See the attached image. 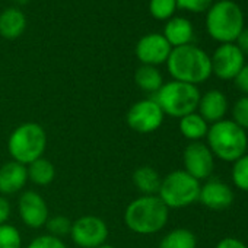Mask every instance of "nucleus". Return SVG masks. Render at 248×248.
<instances>
[{
	"instance_id": "f257e3e1",
	"label": "nucleus",
	"mask_w": 248,
	"mask_h": 248,
	"mask_svg": "<svg viewBox=\"0 0 248 248\" xmlns=\"http://www.w3.org/2000/svg\"><path fill=\"white\" fill-rule=\"evenodd\" d=\"M167 67L174 80L196 86L206 82L212 75L210 56L194 44L172 48Z\"/></svg>"
},
{
	"instance_id": "f03ea898",
	"label": "nucleus",
	"mask_w": 248,
	"mask_h": 248,
	"mask_svg": "<svg viewBox=\"0 0 248 248\" xmlns=\"http://www.w3.org/2000/svg\"><path fill=\"white\" fill-rule=\"evenodd\" d=\"M170 209L158 196H140L124 210V223L139 235H152L165 228Z\"/></svg>"
},
{
	"instance_id": "7ed1b4c3",
	"label": "nucleus",
	"mask_w": 248,
	"mask_h": 248,
	"mask_svg": "<svg viewBox=\"0 0 248 248\" xmlns=\"http://www.w3.org/2000/svg\"><path fill=\"white\" fill-rule=\"evenodd\" d=\"M207 148L213 156L225 162H235L247 154L248 136L244 129L232 120H220L213 123L206 135Z\"/></svg>"
},
{
	"instance_id": "20e7f679",
	"label": "nucleus",
	"mask_w": 248,
	"mask_h": 248,
	"mask_svg": "<svg viewBox=\"0 0 248 248\" xmlns=\"http://www.w3.org/2000/svg\"><path fill=\"white\" fill-rule=\"evenodd\" d=\"M207 34L217 43H235L244 30V14L232 0H219L207 9Z\"/></svg>"
},
{
	"instance_id": "39448f33",
	"label": "nucleus",
	"mask_w": 248,
	"mask_h": 248,
	"mask_svg": "<svg viewBox=\"0 0 248 248\" xmlns=\"http://www.w3.org/2000/svg\"><path fill=\"white\" fill-rule=\"evenodd\" d=\"M47 148V133L38 123H24L18 126L9 136L8 151L12 161L22 165H30L31 162L43 158Z\"/></svg>"
},
{
	"instance_id": "423d86ee",
	"label": "nucleus",
	"mask_w": 248,
	"mask_h": 248,
	"mask_svg": "<svg viewBox=\"0 0 248 248\" xmlns=\"http://www.w3.org/2000/svg\"><path fill=\"white\" fill-rule=\"evenodd\" d=\"M200 96V91L196 85L171 80L162 85L154 99L158 102L165 115L181 118L196 112Z\"/></svg>"
},
{
	"instance_id": "0eeeda50",
	"label": "nucleus",
	"mask_w": 248,
	"mask_h": 248,
	"mask_svg": "<svg viewBox=\"0 0 248 248\" xmlns=\"http://www.w3.org/2000/svg\"><path fill=\"white\" fill-rule=\"evenodd\" d=\"M200 187L199 180L184 170H177L162 178L158 197L168 209H181L199 202Z\"/></svg>"
},
{
	"instance_id": "6e6552de",
	"label": "nucleus",
	"mask_w": 248,
	"mask_h": 248,
	"mask_svg": "<svg viewBox=\"0 0 248 248\" xmlns=\"http://www.w3.org/2000/svg\"><path fill=\"white\" fill-rule=\"evenodd\" d=\"M165 114L154 98L140 99L135 102L126 114L127 126L133 132L140 135H149L156 132L162 126Z\"/></svg>"
},
{
	"instance_id": "1a4fd4ad",
	"label": "nucleus",
	"mask_w": 248,
	"mask_h": 248,
	"mask_svg": "<svg viewBox=\"0 0 248 248\" xmlns=\"http://www.w3.org/2000/svg\"><path fill=\"white\" fill-rule=\"evenodd\" d=\"M108 232V226L101 217L86 215L72 223L70 236L80 248H98L107 244Z\"/></svg>"
},
{
	"instance_id": "9d476101",
	"label": "nucleus",
	"mask_w": 248,
	"mask_h": 248,
	"mask_svg": "<svg viewBox=\"0 0 248 248\" xmlns=\"http://www.w3.org/2000/svg\"><path fill=\"white\" fill-rule=\"evenodd\" d=\"M244 60L245 56L236 47V44H220L210 57L212 73L222 80L235 79V76L244 67Z\"/></svg>"
},
{
	"instance_id": "9b49d317",
	"label": "nucleus",
	"mask_w": 248,
	"mask_h": 248,
	"mask_svg": "<svg viewBox=\"0 0 248 248\" xmlns=\"http://www.w3.org/2000/svg\"><path fill=\"white\" fill-rule=\"evenodd\" d=\"M184 171L196 180H206L215 168V156L206 143L191 142L186 146L183 154Z\"/></svg>"
},
{
	"instance_id": "f8f14e48",
	"label": "nucleus",
	"mask_w": 248,
	"mask_h": 248,
	"mask_svg": "<svg viewBox=\"0 0 248 248\" xmlns=\"http://www.w3.org/2000/svg\"><path fill=\"white\" fill-rule=\"evenodd\" d=\"M172 51V47L170 43L165 40L162 34L158 32H151L143 35L135 48L136 57L142 64L146 66H159L167 63L170 54Z\"/></svg>"
},
{
	"instance_id": "ddd939ff",
	"label": "nucleus",
	"mask_w": 248,
	"mask_h": 248,
	"mask_svg": "<svg viewBox=\"0 0 248 248\" xmlns=\"http://www.w3.org/2000/svg\"><path fill=\"white\" fill-rule=\"evenodd\" d=\"M18 210L22 222L28 228H43L48 220V206L44 197L34 190H28L21 194L18 202Z\"/></svg>"
},
{
	"instance_id": "4468645a",
	"label": "nucleus",
	"mask_w": 248,
	"mask_h": 248,
	"mask_svg": "<svg viewBox=\"0 0 248 248\" xmlns=\"http://www.w3.org/2000/svg\"><path fill=\"white\" fill-rule=\"evenodd\" d=\"M199 202L212 210H225L233 202V191L228 184L210 180L200 187Z\"/></svg>"
},
{
	"instance_id": "2eb2a0df",
	"label": "nucleus",
	"mask_w": 248,
	"mask_h": 248,
	"mask_svg": "<svg viewBox=\"0 0 248 248\" xmlns=\"http://www.w3.org/2000/svg\"><path fill=\"white\" fill-rule=\"evenodd\" d=\"M28 183V171L27 167L11 161L2 165L0 168V194L9 196L19 193Z\"/></svg>"
},
{
	"instance_id": "dca6fc26",
	"label": "nucleus",
	"mask_w": 248,
	"mask_h": 248,
	"mask_svg": "<svg viewBox=\"0 0 248 248\" xmlns=\"http://www.w3.org/2000/svg\"><path fill=\"white\" fill-rule=\"evenodd\" d=\"M197 109L207 124H213L220 120H225V115L228 112V99L223 92L212 89L200 96Z\"/></svg>"
},
{
	"instance_id": "f3484780",
	"label": "nucleus",
	"mask_w": 248,
	"mask_h": 248,
	"mask_svg": "<svg viewBox=\"0 0 248 248\" xmlns=\"http://www.w3.org/2000/svg\"><path fill=\"white\" fill-rule=\"evenodd\" d=\"M162 35L172 48H177L191 44L194 37V28L188 19L181 16H172L171 19L167 21Z\"/></svg>"
},
{
	"instance_id": "a211bd4d",
	"label": "nucleus",
	"mask_w": 248,
	"mask_h": 248,
	"mask_svg": "<svg viewBox=\"0 0 248 248\" xmlns=\"http://www.w3.org/2000/svg\"><path fill=\"white\" fill-rule=\"evenodd\" d=\"M27 30V16L19 8H8L0 14V35L6 40L19 38Z\"/></svg>"
},
{
	"instance_id": "6ab92c4d",
	"label": "nucleus",
	"mask_w": 248,
	"mask_h": 248,
	"mask_svg": "<svg viewBox=\"0 0 248 248\" xmlns=\"http://www.w3.org/2000/svg\"><path fill=\"white\" fill-rule=\"evenodd\" d=\"M133 184L138 191L142 193V196H158L162 184V177L155 168L149 165H142L133 172Z\"/></svg>"
},
{
	"instance_id": "aec40b11",
	"label": "nucleus",
	"mask_w": 248,
	"mask_h": 248,
	"mask_svg": "<svg viewBox=\"0 0 248 248\" xmlns=\"http://www.w3.org/2000/svg\"><path fill=\"white\" fill-rule=\"evenodd\" d=\"M178 126L181 135L191 142H199L200 139L206 138L209 130V124L199 112H191L188 115L181 117Z\"/></svg>"
},
{
	"instance_id": "412c9836",
	"label": "nucleus",
	"mask_w": 248,
	"mask_h": 248,
	"mask_svg": "<svg viewBox=\"0 0 248 248\" xmlns=\"http://www.w3.org/2000/svg\"><path fill=\"white\" fill-rule=\"evenodd\" d=\"M135 82L138 88L142 89L143 92L156 93L164 85V78L158 67L142 64L140 67H138L135 73Z\"/></svg>"
},
{
	"instance_id": "4be33fe9",
	"label": "nucleus",
	"mask_w": 248,
	"mask_h": 248,
	"mask_svg": "<svg viewBox=\"0 0 248 248\" xmlns=\"http://www.w3.org/2000/svg\"><path fill=\"white\" fill-rule=\"evenodd\" d=\"M28 171V180L32 181L37 186H48L53 183L56 177V168L51 164V161L46 158H40L30 165H27Z\"/></svg>"
},
{
	"instance_id": "5701e85b",
	"label": "nucleus",
	"mask_w": 248,
	"mask_h": 248,
	"mask_svg": "<svg viewBox=\"0 0 248 248\" xmlns=\"http://www.w3.org/2000/svg\"><path fill=\"white\" fill-rule=\"evenodd\" d=\"M196 235L186 228H177L168 232L159 242L158 248H196Z\"/></svg>"
},
{
	"instance_id": "b1692460",
	"label": "nucleus",
	"mask_w": 248,
	"mask_h": 248,
	"mask_svg": "<svg viewBox=\"0 0 248 248\" xmlns=\"http://www.w3.org/2000/svg\"><path fill=\"white\" fill-rule=\"evenodd\" d=\"M175 0H149V14L158 21H168L177 11Z\"/></svg>"
},
{
	"instance_id": "393cba45",
	"label": "nucleus",
	"mask_w": 248,
	"mask_h": 248,
	"mask_svg": "<svg viewBox=\"0 0 248 248\" xmlns=\"http://www.w3.org/2000/svg\"><path fill=\"white\" fill-rule=\"evenodd\" d=\"M232 181L236 188L248 191V154L242 155L233 162L232 167Z\"/></svg>"
},
{
	"instance_id": "a878e982",
	"label": "nucleus",
	"mask_w": 248,
	"mask_h": 248,
	"mask_svg": "<svg viewBox=\"0 0 248 248\" xmlns=\"http://www.w3.org/2000/svg\"><path fill=\"white\" fill-rule=\"evenodd\" d=\"M22 236L16 226L5 223L0 225V248H21Z\"/></svg>"
},
{
	"instance_id": "bb28decb",
	"label": "nucleus",
	"mask_w": 248,
	"mask_h": 248,
	"mask_svg": "<svg viewBox=\"0 0 248 248\" xmlns=\"http://www.w3.org/2000/svg\"><path fill=\"white\" fill-rule=\"evenodd\" d=\"M72 220L66 216H53V217H48L47 223H46V228L48 231L50 235L53 236H57V238H63V236H67L70 235V231H72Z\"/></svg>"
},
{
	"instance_id": "cd10ccee",
	"label": "nucleus",
	"mask_w": 248,
	"mask_h": 248,
	"mask_svg": "<svg viewBox=\"0 0 248 248\" xmlns=\"http://www.w3.org/2000/svg\"><path fill=\"white\" fill-rule=\"evenodd\" d=\"M232 121L244 130H248V96L239 98L232 107Z\"/></svg>"
},
{
	"instance_id": "c85d7f7f",
	"label": "nucleus",
	"mask_w": 248,
	"mask_h": 248,
	"mask_svg": "<svg viewBox=\"0 0 248 248\" xmlns=\"http://www.w3.org/2000/svg\"><path fill=\"white\" fill-rule=\"evenodd\" d=\"M27 248H67V247L62 238H57V236L47 233V235H40V236L34 238L28 244Z\"/></svg>"
},
{
	"instance_id": "c756f323",
	"label": "nucleus",
	"mask_w": 248,
	"mask_h": 248,
	"mask_svg": "<svg viewBox=\"0 0 248 248\" xmlns=\"http://www.w3.org/2000/svg\"><path fill=\"white\" fill-rule=\"evenodd\" d=\"M175 2H177V8L191 14L206 12L212 6V0H175Z\"/></svg>"
},
{
	"instance_id": "7c9ffc66",
	"label": "nucleus",
	"mask_w": 248,
	"mask_h": 248,
	"mask_svg": "<svg viewBox=\"0 0 248 248\" xmlns=\"http://www.w3.org/2000/svg\"><path fill=\"white\" fill-rule=\"evenodd\" d=\"M233 82H235L236 88H238L241 92H244V93L248 95V64H244V67H242V69L239 70V73L235 76Z\"/></svg>"
},
{
	"instance_id": "2f4dec72",
	"label": "nucleus",
	"mask_w": 248,
	"mask_h": 248,
	"mask_svg": "<svg viewBox=\"0 0 248 248\" xmlns=\"http://www.w3.org/2000/svg\"><path fill=\"white\" fill-rule=\"evenodd\" d=\"M11 203L5 196H0V225H5L11 217Z\"/></svg>"
},
{
	"instance_id": "473e14b6",
	"label": "nucleus",
	"mask_w": 248,
	"mask_h": 248,
	"mask_svg": "<svg viewBox=\"0 0 248 248\" xmlns=\"http://www.w3.org/2000/svg\"><path fill=\"white\" fill-rule=\"evenodd\" d=\"M216 248H248L241 239H236V238H223L217 242Z\"/></svg>"
},
{
	"instance_id": "72a5a7b5",
	"label": "nucleus",
	"mask_w": 248,
	"mask_h": 248,
	"mask_svg": "<svg viewBox=\"0 0 248 248\" xmlns=\"http://www.w3.org/2000/svg\"><path fill=\"white\" fill-rule=\"evenodd\" d=\"M236 47L242 51V54L245 56H248V28H244L242 30V32L238 35V38H236Z\"/></svg>"
},
{
	"instance_id": "f704fd0d",
	"label": "nucleus",
	"mask_w": 248,
	"mask_h": 248,
	"mask_svg": "<svg viewBox=\"0 0 248 248\" xmlns=\"http://www.w3.org/2000/svg\"><path fill=\"white\" fill-rule=\"evenodd\" d=\"M15 3H18V5H27L30 0H14Z\"/></svg>"
},
{
	"instance_id": "c9c22d12",
	"label": "nucleus",
	"mask_w": 248,
	"mask_h": 248,
	"mask_svg": "<svg viewBox=\"0 0 248 248\" xmlns=\"http://www.w3.org/2000/svg\"><path fill=\"white\" fill-rule=\"evenodd\" d=\"M98 248H115V247H112V245H109V244H104V245H101V247H98Z\"/></svg>"
}]
</instances>
